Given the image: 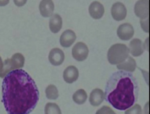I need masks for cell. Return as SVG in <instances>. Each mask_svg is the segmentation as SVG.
I'll return each instance as SVG.
<instances>
[{"label": "cell", "mask_w": 150, "mask_h": 114, "mask_svg": "<svg viewBox=\"0 0 150 114\" xmlns=\"http://www.w3.org/2000/svg\"><path fill=\"white\" fill-rule=\"evenodd\" d=\"M38 100V88L26 71L16 69L4 78L2 102L8 114H30Z\"/></svg>", "instance_id": "6da1fadb"}, {"label": "cell", "mask_w": 150, "mask_h": 114, "mask_svg": "<svg viewBox=\"0 0 150 114\" xmlns=\"http://www.w3.org/2000/svg\"><path fill=\"white\" fill-rule=\"evenodd\" d=\"M138 96V81L132 73L118 71L108 80L104 99L115 109L127 110L135 104Z\"/></svg>", "instance_id": "7a4b0ae2"}, {"label": "cell", "mask_w": 150, "mask_h": 114, "mask_svg": "<svg viewBox=\"0 0 150 114\" xmlns=\"http://www.w3.org/2000/svg\"><path fill=\"white\" fill-rule=\"evenodd\" d=\"M129 56V51L128 46L122 43H115L112 45L107 54L108 62L112 65H118L123 62Z\"/></svg>", "instance_id": "3957f363"}, {"label": "cell", "mask_w": 150, "mask_h": 114, "mask_svg": "<svg viewBox=\"0 0 150 114\" xmlns=\"http://www.w3.org/2000/svg\"><path fill=\"white\" fill-rule=\"evenodd\" d=\"M88 55V48L84 43L79 42L76 43L72 48V56L77 62H83Z\"/></svg>", "instance_id": "277c9868"}, {"label": "cell", "mask_w": 150, "mask_h": 114, "mask_svg": "<svg viewBox=\"0 0 150 114\" xmlns=\"http://www.w3.org/2000/svg\"><path fill=\"white\" fill-rule=\"evenodd\" d=\"M117 36L122 41H129L131 40L134 34V27L129 23H125L121 24L117 28Z\"/></svg>", "instance_id": "5b68a950"}, {"label": "cell", "mask_w": 150, "mask_h": 114, "mask_svg": "<svg viewBox=\"0 0 150 114\" xmlns=\"http://www.w3.org/2000/svg\"><path fill=\"white\" fill-rule=\"evenodd\" d=\"M111 15L115 21H122L127 17V9L126 6L121 3L116 2L111 7Z\"/></svg>", "instance_id": "8992f818"}, {"label": "cell", "mask_w": 150, "mask_h": 114, "mask_svg": "<svg viewBox=\"0 0 150 114\" xmlns=\"http://www.w3.org/2000/svg\"><path fill=\"white\" fill-rule=\"evenodd\" d=\"M149 1H137L134 4V14L141 20L149 18Z\"/></svg>", "instance_id": "52a82bcc"}, {"label": "cell", "mask_w": 150, "mask_h": 114, "mask_svg": "<svg viewBox=\"0 0 150 114\" xmlns=\"http://www.w3.org/2000/svg\"><path fill=\"white\" fill-rule=\"evenodd\" d=\"M49 61L53 66H60L64 62L65 55L64 51L58 48H52L49 54Z\"/></svg>", "instance_id": "ba28073f"}, {"label": "cell", "mask_w": 150, "mask_h": 114, "mask_svg": "<svg viewBox=\"0 0 150 114\" xmlns=\"http://www.w3.org/2000/svg\"><path fill=\"white\" fill-rule=\"evenodd\" d=\"M88 13L93 19H101L104 14V6L100 2L95 1L89 4Z\"/></svg>", "instance_id": "9c48e42d"}, {"label": "cell", "mask_w": 150, "mask_h": 114, "mask_svg": "<svg viewBox=\"0 0 150 114\" xmlns=\"http://www.w3.org/2000/svg\"><path fill=\"white\" fill-rule=\"evenodd\" d=\"M128 48H129V54H131L134 57H138V56L142 55L145 50L143 43L138 38H134V39L131 40Z\"/></svg>", "instance_id": "30bf717a"}, {"label": "cell", "mask_w": 150, "mask_h": 114, "mask_svg": "<svg viewBox=\"0 0 150 114\" xmlns=\"http://www.w3.org/2000/svg\"><path fill=\"white\" fill-rule=\"evenodd\" d=\"M76 40V33L71 29H66L60 36V44L64 48H69Z\"/></svg>", "instance_id": "8fae6325"}, {"label": "cell", "mask_w": 150, "mask_h": 114, "mask_svg": "<svg viewBox=\"0 0 150 114\" xmlns=\"http://www.w3.org/2000/svg\"><path fill=\"white\" fill-rule=\"evenodd\" d=\"M55 5L51 0H43L39 3V11L43 17H50L54 14Z\"/></svg>", "instance_id": "7c38bea8"}, {"label": "cell", "mask_w": 150, "mask_h": 114, "mask_svg": "<svg viewBox=\"0 0 150 114\" xmlns=\"http://www.w3.org/2000/svg\"><path fill=\"white\" fill-rule=\"evenodd\" d=\"M64 80L66 83L71 84L77 80L79 77V71L75 66H69L64 71Z\"/></svg>", "instance_id": "4fadbf2b"}, {"label": "cell", "mask_w": 150, "mask_h": 114, "mask_svg": "<svg viewBox=\"0 0 150 114\" xmlns=\"http://www.w3.org/2000/svg\"><path fill=\"white\" fill-rule=\"evenodd\" d=\"M104 100V92L100 88H95L89 95V103L93 106H98Z\"/></svg>", "instance_id": "5bb4252c"}, {"label": "cell", "mask_w": 150, "mask_h": 114, "mask_svg": "<svg viewBox=\"0 0 150 114\" xmlns=\"http://www.w3.org/2000/svg\"><path fill=\"white\" fill-rule=\"evenodd\" d=\"M49 26L52 33H55V34L58 33L63 27V19L61 16L58 14H53L50 18Z\"/></svg>", "instance_id": "9a60e30c"}, {"label": "cell", "mask_w": 150, "mask_h": 114, "mask_svg": "<svg viewBox=\"0 0 150 114\" xmlns=\"http://www.w3.org/2000/svg\"><path fill=\"white\" fill-rule=\"evenodd\" d=\"M136 68H137L136 62L134 61V59L132 56H129L123 62L117 65V69L119 71H124V72L130 73L134 72Z\"/></svg>", "instance_id": "2e32d148"}, {"label": "cell", "mask_w": 150, "mask_h": 114, "mask_svg": "<svg viewBox=\"0 0 150 114\" xmlns=\"http://www.w3.org/2000/svg\"><path fill=\"white\" fill-rule=\"evenodd\" d=\"M10 62H11V68H12L13 70L21 69V68H23V65H24L25 59H24V56L22 54L16 53L11 56V58H10Z\"/></svg>", "instance_id": "e0dca14e"}, {"label": "cell", "mask_w": 150, "mask_h": 114, "mask_svg": "<svg viewBox=\"0 0 150 114\" xmlns=\"http://www.w3.org/2000/svg\"><path fill=\"white\" fill-rule=\"evenodd\" d=\"M72 99H73V101L76 103L77 105H83L86 102L88 99V95H87L86 91H84L83 89H79L73 94Z\"/></svg>", "instance_id": "ac0fdd59"}, {"label": "cell", "mask_w": 150, "mask_h": 114, "mask_svg": "<svg viewBox=\"0 0 150 114\" xmlns=\"http://www.w3.org/2000/svg\"><path fill=\"white\" fill-rule=\"evenodd\" d=\"M45 94L46 97L49 99L54 100L57 99L59 96V92H58V89L55 85H50L46 87L45 89Z\"/></svg>", "instance_id": "d6986e66"}, {"label": "cell", "mask_w": 150, "mask_h": 114, "mask_svg": "<svg viewBox=\"0 0 150 114\" xmlns=\"http://www.w3.org/2000/svg\"><path fill=\"white\" fill-rule=\"evenodd\" d=\"M44 114H62V112L56 103H47L44 107Z\"/></svg>", "instance_id": "ffe728a7"}, {"label": "cell", "mask_w": 150, "mask_h": 114, "mask_svg": "<svg viewBox=\"0 0 150 114\" xmlns=\"http://www.w3.org/2000/svg\"><path fill=\"white\" fill-rule=\"evenodd\" d=\"M13 71V69L11 68V62H10V59H7L5 61H4L3 63V69L0 72V78H4L10 72Z\"/></svg>", "instance_id": "44dd1931"}, {"label": "cell", "mask_w": 150, "mask_h": 114, "mask_svg": "<svg viewBox=\"0 0 150 114\" xmlns=\"http://www.w3.org/2000/svg\"><path fill=\"white\" fill-rule=\"evenodd\" d=\"M125 114H142V109L140 105L134 104L131 107L125 110Z\"/></svg>", "instance_id": "7402d4cb"}, {"label": "cell", "mask_w": 150, "mask_h": 114, "mask_svg": "<svg viewBox=\"0 0 150 114\" xmlns=\"http://www.w3.org/2000/svg\"><path fill=\"white\" fill-rule=\"evenodd\" d=\"M96 114H116L113 110L112 108H110L108 106H104L103 107H101L100 109H98L96 111Z\"/></svg>", "instance_id": "603a6c76"}, {"label": "cell", "mask_w": 150, "mask_h": 114, "mask_svg": "<svg viewBox=\"0 0 150 114\" xmlns=\"http://www.w3.org/2000/svg\"><path fill=\"white\" fill-rule=\"evenodd\" d=\"M141 25H142V29H143L145 32L149 33V18L141 20Z\"/></svg>", "instance_id": "cb8c5ba5"}, {"label": "cell", "mask_w": 150, "mask_h": 114, "mask_svg": "<svg viewBox=\"0 0 150 114\" xmlns=\"http://www.w3.org/2000/svg\"><path fill=\"white\" fill-rule=\"evenodd\" d=\"M144 114H149V102H147V104L145 105V107H144Z\"/></svg>", "instance_id": "d4e9b609"}, {"label": "cell", "mask_w": 150, "mask_h": 114, "mask_svg": "<svg viewBox=\"0 0 150 114\" xmlns=\"http://www.w3.org/2000/svg\"><path fill=\"white\" fill-rule=\"evenodd\" d=\"M14 3H15L16 4H18V6H22V5H23V3H26V1H23V2H18V1H15Z\"/></svg>", "instance_id": "484cf974"}, {"label": "cell", "mask_w": 150, "mask_h": 114, "mask_svg": "<svg viewBox=\"0 0 150 114\" xmlns=\"http://www.w3.org/2000/svg\"><path fill=\"white\" fill-rule=\"evenodd\" d=\"M3 63H4V62H3L2 58L0 57V72H1V70L3 69Z\"/></svg>", "instance_id": "4316f807"}]
</instances>
